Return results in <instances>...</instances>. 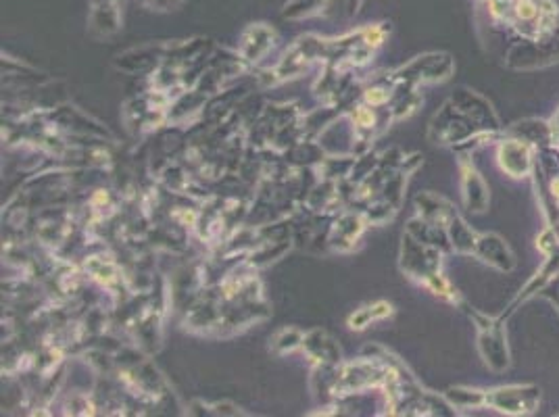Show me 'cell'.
<instances>
[{"mask_svg": "<svg viewBox=\"0 0 559 417\" xmlns=\"http://www.w3.org/2000/svg\"><path fill=\"white\" fill-rule=\"evenodd\" d=\"M330 51V40L320 36H303L299 38L290 51L280 59V63L270 71V84H282L299 78L303 71L315 61H326Z\"/></svg>", "mask_w": 559, "mask_h": 417, "instance_id": "cell-1", "label": "cell"}, {"mask_svg": "<svg viewBox=\"0 0 559 417\" xmlns=\"http://www.w3.org/2000/svg\"><path fill=\"white\" fill-rule=\"evenodd\" d=\"M470 320L478 326V351L484 359V363L491 367L493 372H505L509 367V349H507V338H505V317H486L466 303ZM459 305V307H461Z\"/></svg>", "mask_w": 559, "mask_h": 417, "instance_id": "cell-2", "label": "cell"}, {"mask_svg": "<svg viewBox=\"0 0 559 417\" xmlns=\"http://www.w3.org/2000/svg\"><path fill=\"white\" fill-rule=\"evenodd\" d=\"M455 69V63L449 55L434 53L413 59L405 67L386 73V80L391 82L395 88H409L416 90L420 84H436L451 78Z\"/></svg>", "mask_w": 559, "mask_h": 417, "instance_id": "cell-3", "label": "cell"}, {"mask_svg": "<svg viewBox=\"0 0 559 417\" xmlns=\"http://www.w3.org/2000/svg\"><path fill=\"white\" fill-rule=\"evenodd\" d=\"M399 265H401V272L407 278L418 280L424 286L434 276L441 274L443 251L432 247V244H426L418 238H413L409 232H405L403 244H401Z\"/></svg>", "mask_w": 559, "mask_h": 417, "instance_id": "cell-4", "label": "cell"}, {"mask_svg": "<svg viewBox=\"0 0 559 417\" xmlns=\"http://www.w3.org/2000/svg\"><path fill=\"white\" fill-rule=\"evenodd\" d=\"M541 388L539 386H501L486 390V407H493L507 415H532L539 409Z\"/></svg>", "mask_w": 559, "mask_h": 417, "instance_id": "cell-5", "label": "cell"}, {"mask_svg": "<svg viewBox=\"0 0 559 417\" xmlns=\"http://www.w3.org/2000/svg\"><path fill=\"white\" fill-rule=\"evenodd\" d=\"M555 61H559V38L547 34L543 38H534L526 44L514 46L505 63L512 69H537Z\"/></svg>", "mask_w": 559, "mask_h": 417, "instance_id": "cell-6", "label": "cell"}, {"mask_svg": "<svg viewBox=\"0 0 559 417\" xmlns=\"http://www.w3.org/2000/svg\"><path fill=\"white\" fill-rule=\"evenodd\" d=\"M537 151L539 149H534L532 144L520 138L505 136L499 142L497 161L509 178H526L532 174L534 161H537Z\"/></svg>", "mask_w": 559, "mask_h": 417, "instance_id": "cell-7", "label": "cell"}, {"mask_svg": "<svg viewBox=\"0 0 559 417\" xmlns=\"http://www.w3.org/2000/svg\"><path fill=\"white\" fill-rule=\"evenodd\" d=\"M459 174H461V196H464V207L470 213H484L489 209L491 194L484 178L476 165L470 161V153L459 155Z\"/></svg>", "mask_w": 559, "mask_h": 417, "instance_id": "cell-8", "label": "cell"}, {"mask_svg": "<svg viewBox=\"0 0 559 417\" xmlns=\"http://www.w3.org/2000/svg\"><path fill=\"white\" fill-rule=\"evenodd\" d=\"M451 103H455L461 111H466L482 132H501V124H499V117L495 115L491 103L482 98L480 94L468 90V88H461L457 90L451 98Z\"/></svg>", "mask_w": 559, "mask_h": 417, "instance_id": "cell-9", "label": "cell"}, {"mask_svg": "<svg viewBox=\"0 0 559 417\" xmlns=\"http://www.w3.org/2000/svg\"><path fill=\"white\" fill-rule=\"evenodd\" d=\"M474 257H478L482 263L491 265L499 272H514L516 257L509 249V244L499 234H478L476 240V251Z\"/></svg>", "mask_w": 559, "mask_h": 417, "instance_id": "cell-10", "label": "cell"}, {"mask_svg": "<svg viewBox=\"0 0 559 417\" xmlns=\"http://www.w3.org/2000/svg\"><path fill=\"white\" fill-rule=\"evenodd\" d=\"M276 44V32L267 28L265 23H253L249 30H245L240 38L238 55L245 63H259Z\"/></svg>", "mask_w": 559, "mask_h": 417, "instance_id": "cell-11", "label": "cell"}, {"mask_svg": "<svg viewBox=\"0 0 559 417\" xmlns=\"http://www.w3.org/2000/svg\"><path fill=\"white\" fill-rule=\"evenodd\" d=\"M301 351L307 359L315 365H338L343 363V353H340L338 342L326 330H311L305 334Z\"/></svg>", "mask_w": 559, "mask_h": 417, "instance_id": "cell-12", "label": "cell"}, {"mask_svg": "<svg viewBox=\"0 0 559 417\" xmlns=\"http://www.w3.org/2000/svg\"><path fill=\"white\" fill-rule=\"evenodd\" d=\"M366 217L355 215V213H345L343 217H338V222L332 228L330 234V247L338 253L351 251L357 240L361 238L363 230H366Z\"/></svg>", "mask_w": 559, "mask_h": 417, "instance_id": "cell-13", "label": "cell"}, {"mask_svg": "<svg viewBox=\"0 0 559 417\" xmlns=\"http://www.w3.org/2000/svg\"><path fill=\"white\" fill-rule=\"evenodd\" d=\"M416 209H418V217L426 219V222H430L434 226H443V228H447L451 224V219L457 215L455 207L447 199H443V196L434 194V192L418 194Z\"/></svg>", "mask_w": 559, "mask_h": 417, "instance_id": "cell-14", "label": "cell"}, {"mask_svg": "<svg viewBox=\"0 0 559 417\" xmlns=\"http://www.w3.org/2000/svg\"><path fill=\"white\" fill-rule=\"evenodd\" d=\"M505 136L520 138V140L532 144L534 149H549V146H553L551 121H543V119L518 121V124H514L505 132Z\"/></svg>", "mask_w": 559, "mask_h": 417, "instance_id": "cell-15", "label": "cell"}, {"mask_svg": "<svg viewBox=\"0 0 559 417\" xmlns=\"http://www.w3.org/2000/svg\"><path fill=\"white\" fill-rule=\"evenodd\" d=\"M447 234L451 242V251L459 255H474L478 234L466 224V219L459 213L451 219V224L447 226Z\"/></svg>", "mask_w": 559, "mask_h": 417, "instance_id": "cell-16", "label": "cell"}, {"mask_svg": "<svg viewBox=\"0 0 559 417\" xmlns=\"http://www.w3.org/2000/svg\"><path fill=\"white\" fill-rule=\"evenodd\" d=\"M393 313H395V307L391 303L376 301V303H370L366 307H359L355 313H351V317L347 320V326L351 330H366L374 322L386 320V317H391Z\"/></svg>", "mask_w": 559, "mask_h": 417, "instance_id": "cell-17", "label": "cell"}, {"mask_svg": "<svg viewBox=\"0 0 559 417\" xmlns=\"http://www.w3.org/2000/svg\"><path fill=\"white\" fill-rule=\"evenodd\" d=\"M303 340H305V332H301L299 328H282L272 336L270 351L278 357H284L301 349Z\"/></svg>", "mask_w": 559, "mask_h": 417, "instance_id": "cell-18", "label": "cell"}, {"mask_svg": "<svg viewBox=\"0 0 559 417\" xmlns=\"http://www.w3.org/2000/svg\"><path fill=\"white\" fill-rule=\"evenodd\" d=\"M447 401L457 407V409H478V407H486V390H478V388H464V386H455L449 388L445 392Z\"/></svg>", "mask_w": 559, "mask_h": 417, "instance_id": "cell-19", "label": "cell"}, {"mask_svg": "<svg viewBox=\"0 0 559 417\" xmlns=\"http://www.w3.org/2000/svg\"><path fill=\"white\" fill-rule=\"evenodd\" d=\"M537 247H539V251H541L543 255H547V257L555 255V253L559 251V232H557L553 226L545 228L543 234L537 238Z\"/></svg>", "mask_w": 559, "mask_h": 417, "instance_id": "cell-20", "label": "cell"}]
</instances>
